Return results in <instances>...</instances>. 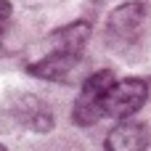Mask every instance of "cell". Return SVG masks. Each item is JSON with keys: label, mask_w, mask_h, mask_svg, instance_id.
I'll list each match as a JSON object with an SVG mask.
<instances>
[{"label": "cell", "mask_w": 151, "mask_h": 151, "mask_svg": "<svg viewBox=\"0 0 151 151\" xmlns=\"http://www.w3.org/2000/svg\"><path fill=\"white\" fill-rule=\"evenodd\" d=\"M149 98V82L141 77H130L122 82H114L106 93L104 101V111L111 119H130L135 111H141V106Z\"/></svg>", "instance_id": "2"}, {"label": "cell", "mask_w": 151, "mask_h": 151, "mask_svg": "<svg viewBox=\"0 0 151 151\" xmlns=\"http://www.w3.org/2000/svg\"><path fill=\"white\" fill-rule=\"evenodd\" d=\"M143 24H146V8L141 3H125L109 13L106 35L114 45H127V42L138 40Z\"/></svg>", "instance_id": "3"}, {"label": "cell", "mask_w": 151, "mask_h": 151, "mask_svg": "<svg viewBox=\"0 0 151 151\" xmlns=\"http://www.w3.org/2000/svg\"><path fill=\"white\" fill-rule=\"evenodd\" d=\"M21 3H40V0H21Z\"/></svg>", "instance_id": "10"}, {"label": "cell", "mask_w": 151, "mask_h": 151, "mask_svg": "<svg viewBox=\"0 0 151 151\" xmlns=\"http://www.w3.org/2000/svg\"><path fill=\"white\" fill-rule=\"evenodd\" d=\"M82 53H72V50H58L53 48L48 56H42L40 61L29 64L27 72L37 80H48V82H64L80 64Z\"/></svg>", "instance_id": "5"}, {"label": "cell", "mask_w": 151, "mask_h": 151, "mask_svg": "<svg viewBox=\"0 0 151 151\" xmlns=\"http://www.w3.org/2000/svg\"><path fill=\"white\" fill-rule=\"evenodd\" d=\"M114 82L117 80H114L111 69H98L85 80V85H82V90L74 101V109H72V119H74L77 127H90V125H96L98 119L106 117L104 101H106V93Z\"/></svg>", "instance_id": "1"}, {"label": "cell", "mask_w": 151, "mask_h": 151, "mask_svg": "<svg viewBox=\"0 0 151 151\" xmlns=\"http://www.w3.org/2000/svg\"><path fill=\"white\" fill-rule=\"evenodd\" d=\"M149 125L133 122V119H119V125L106 135L104 151H143L149 146Z\"/></svg>", "instance_id": "6"}, {"label": "cell", "mask_w": 151, "mask_h": 151, "mask_svg": "<svg viewBox=\"0 0 151 151\" xmlns=\"http://www.w3.org/2000/svg\"><path fill=\"white\" fill-rule=\"evenodd\" d=\"M5 114H8V119H13L16 125L29 127V130H35V133H48V130L53 127V114H50V109H48L45 104H40L35 96H29V93L11 98L8 106H5Z\"/></svg>", "instance_id": "4"}, {"label": "cell", "mask_w": 151, "mask_h": 151, "mask_svg": "<svg viewBox=\"0 0 151 151\" xmlns=\"http://www.w3.org/2000/svg\"><path fill=\"white\" fill-rule=\"evenodd\" d=\"M11 11H13L11 3H8V0H0V29H3V24L11 19Z\"/></svg>", "instance_id": "8"}, {"label": "cell", "mask_w": 151, "mask_h": 151, "mask_svg": "<svg viewBox=\"0 0 151 151\" xmlns=\"http://www.w3.org/2000/svg\"><path fill=\"white\" fill-rule=\"evenodd\" d=\"M0 151H8V149H5V146H3V143H0Z\"/></svg>", "instance_id": "11"}, {"label": "cell", "mask_w": 151, "mask_h": 151, "mask_svg": "<svg viewBox=\"0 0 151 151\" xmlns=\"http://www.w3.org/2000/svg\"><path fill=\"white\" fill-rule=\"evenodd\" d=\"M90 40V24L88 21H72L56 32H50V45L58 50H72V53H82V48Z\"/></svg>", "instance_id": "7"}, {"label": "cell", "mask_w": 151, "mask_h": 151, "mask_svg": "<svg viewBox=\"0 0 151 151\" xmlns=\"http://www.w3.org/2000/svg\"><path fill=\"white\" fill-rule=\"evenodd\" d=\"M96 5H104V3H111V0H93Z\"/></svg>", "instance_id": "9"}]
</instances>
